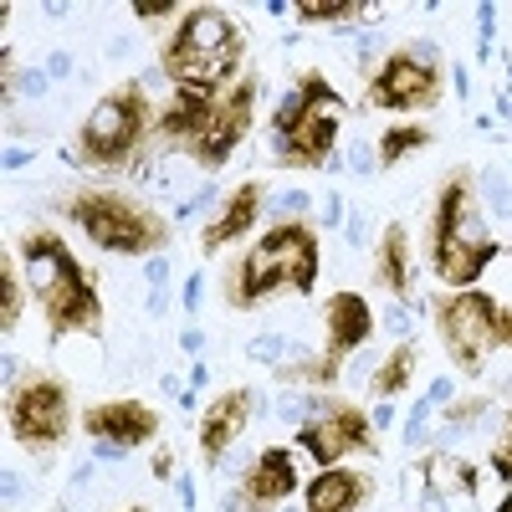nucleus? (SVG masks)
Instances as JSON below:
<instances>
[{"label": "nucleus", "instance_id": "14", "mask_svg": "<svg viewBox=\"0 0 512 512\" xmlns=\"http://www.w3.org/2000/svg\"><path fill=\"white\" fill-rule=\"evenodd\" d=\"M292 487H297L292 456L272 446V451L256 456V466L246 472V482H241V507H251V512H272L282 497H292Z\"/></svg>", "mask_w": 512, "mask_h": 512}, {"label": "nucleus", "instance_id": "13", "mask_svg": "<svg viewBox=\"0 0 512 512\" xmlns=\"http://www.w3.org/2000/svg\"><path fill=\"white\" fill-rule=\"evenodd\" d=\"M333 139H338V108L308 103V118L297 123V128H287V134L277 139V159L292 164V169H313V164L328 159Z\"/></svg>", "mask_w": 512, "mask_h": 512}, {"label": "nucleus", "instance_id": "16", "mask_svg": "<svg viewBox=\"0 0 512 512\" xmlns=\"http://www.w3.org/2000/svg\"><path fill=\"white\" fill-rule=\"evenodd\" d=\"M246 415H251V390H226L216 405L205 410V420H200V451H205V461L226 456V446L246 431Z\"/></svg>", "mask_w": 512, "mask_h": 512}, {"label": "nucleus", "instance_id": "29", "mask_svg": "<svg viewBox=\"0 0 512 512\" xmlns=\"http://www.w3.org/2000/svg\"><path fill=\"white\" fill-rule=\"evenodd\" d=\"M277 210H282V216H297V210H308V195H303V190H287V195L277 200Z\"/></svg>", "mask_w": 512, "mask_h": 512}, {"label": "nucleus", "instance_id": "4", "mask_svg": "<svg viewBox=\"0 0 512 512\" xmlns=\"http://www.w3.org/2000/svg\"><path fill=\"white\" fill-rule=\"evenodd\" d=\"M67 216H72V226L88 231V241H98L103 251H118V256H144V251H159L169 241V226L154 210L134 205L128 195H113V190L72 195Z\"/></svg>", "mask_w": 512, "mask_h": 512}, {"label": "nucleus", "instance_id": "32", "mask_svg": "<svg viewBox=\"0 0 512 512\" xmlns=\"http://www.w3.org/2000/svg\"><path fill=\"white\" fill-rule=\"evenodd\" d=\"M497 344L512 349V308H497Z\"/></svg>", "mask_w": 512, "mask_h": 512}, {"label": "nucleus", "instance_id": "8", "mask_svg": "<svg viewBox=\"0 0 512 512\" xmlns=\"http://www.w3.org/2000/svg\"><path fill=\"white\" fill-rule=\"evenodd\" d=\"M251 108H256V77H241L226 98H216V113H210L205 139L195 144V159L205 169H216V164H226L236 154V144L246 139V128H251Z\"/></svg>", "mask_w": 512, "mask_h": 512}, {"label": "nucleus", "instance_id": "2", "mask_svg": "<svg viewBox=\"0 0 512 512\" xmlns=\"http://www.w3.org/2000/svg\"><path fill=\"white\" fill-rule=\"evenodd\" d=\"M241 62V31L221 6H195L185 11L175 41L164 47V77H175L180 88L210 93L236 72Z\"/></svg>", "mask_w": 512, "mask_h": 512}, {"label": "nucleus", "instance_id": "6", "mask_svg": "<svg viewBox=\"0 0 512 512\" xmlns=\"http://www.w3.org/2000/svg\"><path fill=\"white\" fill-rule=\"evenodd\" d=\"M436 323H441V338L446 349L456 354L461 369H482V354L497 344V303L482 292H456L446 303H436Z\"/></svg>", "mask_w": 512, "mask_h": 512}, {"label": "nucleus", "instance_id": "28", "mask_svg": "<svg viewBox=\"0 0 512 512\" xmlns=\"http://www.w3.org/2000/svg\"><path fill=\"white\" fill-rule=\"evenodd\" d=\"M492 461H497V477H507V482H512V425H507V441L492 451Z\"/></svg>", "mask_w": 512, "mask_h": 512}, {"label": "nucleus", "instance_id": "22", "mask_svg": "<svg viewBox=\"0 0 512 512\" xmlns=\"http://www.w3.org/2000/svg\"><path fill=\"white\" fill-rule=\"evenodd\" d=\"M420 144H431V134L425 128H390V134L379 139V164L390 169V164H400L410 149H420Z\"/></svg>", "mask_w": 512, "mask_h": 512}, {"label": "nucleus", "instance_id": "9", "mask_svg": "<svg viewBox=\"0 0 512 512\" xmlns=\"http://www.w3.org/2000/svg\"><path fill=\"white\" fill-rule=\"evenodd\" d=\"M374 318H369V303L359 292H338L333 303H328V359L323 364H303L297 374L303 379H318V384H333L338 379V364H344L349 349H359L364 338H369Z\"/></svg>", "mask_w": 512, "mask_h": 512}, {"label": "nucleus", "instance_id": "27", "mask_svg": "<svg viewBox=\"0 0 512 512\" xmlns=\"http://www.w3.org/2000/svg\"><path fill=\"white\" fill-rule=\"evenodd\" d=\"M139 21H159V16H180V0H134Z\"/></svg>", "mask_w": 512, "mask_h": 512}, {"label": "nucleus", "instance_id": "34", "mask_svg": "<svg viewBox=\"0 0 512 512\" xmlns=\"http://www.w3.org/2000/svg\"><path fill=\"white\" fill-rule=\"evenodd\" d=\"M41 88H47V77H41V72H26V77H21V93H31V98H36Z\"/></svg>", "mask_w": 512, "mask_h": 512}, {"label": "nucleus", "instance_id": "7", "mask_svg": "<svg viewBox=\"0 0 512 512\" xmlns=\"http://www.w3.org/2000/svg\"><path fill=\"white\" fill-rule=\"evenodd\" d=\"M67 415H72L67 384L31 379L26 390H16V400H11V431H16L21 446H52L67 431Z\"/></svg>", "mask_w": 512, "mask_h": 512}, {"label": "nucleus", "instance_id": "12", "mask_svg": "<svg viewBox=\"0 0 512 512\" xmlns=\"http://www.w3.org/2000/svg\"><path fill=\"white\" fill-rule=\"evenodd\" d=\"M82 425H88L93 441H108L118 451H134L144 441H154L159 431V415L139 400H108V405H93L88 415H82Z\"/></svg>", "mask_w": 512, "mask_h": 512}, {"label": "nucleus", "instance_id": "18", "mask_svg": "<svg viewBox=\"0 0 512 512\" xmlns=\"http://www.w3.org/2000/svg\"><path fill=\"white\" fill-rule=\"evenodd\" d=\"M256 216H262V185H241L236 195H231V205L221 210L216 221H210V231H205V251H221L226 241H236V236H246L251 226H256Z\"/></svg>", "mask_w": 512, "mask_h": 512}, {"label": "nucleus", "instance_id": "33", "mask_svg": "<svg viewBox=\"0 0 512 512\" xmlns=\"http://www.w3.org/2000/svg\"><path fill=\"white\" fill-rule=\"evenodd\" d=\"M149 282H154V292H164V282H169V262H159V256H154V262H149Z\"/></svg>", "mask_w": 512, "mask_h": 512}, {"label": "nucleus", "instance_id": "3", "mask_svg": "<svg viewBox=\"0 0 512 512\" xmlns=\"http://www.w3.org/2000/svg\"><path fill=\"white\" fill-rule=\"evenodd\" d=\"M313 282H318V241H313L308 221H282L277 231H267L262 246H251L231 297H236V308H251L282 287L313 292Z\"/></svg>", "mask_w": 512, "mask_h": 512}, {"label": "nucleus", "instance_id": "24", "mask_svg": "<svg viewBox=\"0 0 512 512\" xmlns=\"http://www.w3.org/2000/svg\"><path fill=\"white\" fill-rule=\"evenodd\" d=\"M0 287H6V308H0V323H6V333L21 323V292H16V267L0 262Z\"/></svg>", "mask_w": 512, "mask_h": 512}, {"label": "nucleus", "instance_id": "30", "mask_svg": "<svg viewBox=\"0 0 512 512\" xmlns=\"http://www.w3.org/2000/svg\"><path fill=\"white\" fill-rule=\"evenodd\" d=\"M349 164L359 169V175H369V169H374V154H369L364 144H349Z\"/></svg>", "mask_w": 512, "mask_h": 512}, {"label": "nucleus", "instance_id": "10", "mask_svg": "<svg viewBox=\"0 0 512 512\" xmlns=\"http://www.w3.org/2000/svg\"><path fill=\"white\" fill-rule=\"evenodd\" d=\"M441 93V77H436V62H420L415 52H400L379 67L369 98L379 108H431Z\"/></svg>", "mask_w": 512, "mask_h": 512}, {"label": "nucleus", "instance_id": "21", "mask_svg": "<svg viewBox=\"0 0 512 512\" xmlns=\"http://www.w3.org/2000/svg\"><path fill=\"white\" fill-rule=\"evenodd\" d=\"M410 369H415V344L390 349V359H384L379 374H374V395H379V400H395L405 384H410Z\"/></svg>", "mask_w": 512, "mask_h": 512}, {"label": "nucleus", "instance_id": "35", "mask_svg": "<svg viewBox=\"0 0 512 512\" xmlns=\"http://www.w3.org/2000/svg\"><path fill=\"white\" fill-rule=\"evenodd\" d=\"M67 72H72V57L57 52V57H52V77H67Z\"/></svg>", "mask_w": 512, "mask_h": 512}, {"label": "nucleus", "instance_id": "25", "mask_svg": "<svg viewBox=\"0 0 512 512\" xmlns=\"http://www.w3.org/2000/svg\"><path fill=\"white\" fill-rule=\"evenodd\" d=\"M487 190H492V210L507 221V216H512V190H507V180H502V169H487Z\"/></svg>", "mask_w": 512, "mask_h": 512}, {"label": "nucleus", "instance_id": "5", "mask_svg": "<svg viewBox=\"0 0 512 512\" xmlns=\"http://www.w3.org/2000/svg\"><path fill=\"white\" fill-rule=\"evenodd\" d=\"M144 128H149V98H144L139 82H128V88L108 93V98L88 113V123H82V134H77L82 159L103 164V169H118L128 154L139 149Z\"/></svg>", "mask_w": 512, "mask_h": 512}, {"label": "nucleus", "instance_id": "1", "mask_svg": "<svg viewBox=\"0 0 512 512\" xmlns=\"http://www.w3.org/2000/svg\"><path fill=\"white\" fill-rule=\"evenodd\" d=\"M21 251H26V277L41 297V308H47L52 333H93L103 318L98 287L77 267V256L62 246V236L36 231V236H26Z\"/></svg>", "mask_w": 512, "mask_h": 512}, {"label": "nucleus", "instance_id": "15", "mask_svg": "<svg viewBox=\"0 0 512 512\" xmlns=\"http://www.w3.org/2000/svg\"><path fill=\"white\" fill-rule=\"evenodd\" d=\"M210 113H216V98L210 93H195V88H180L169 98L164 118H159V139L175 144V149H195L210 128Z\"/></svg>", "mask_w": 512, "mask_h": 512}, {"label": "nucleus", "instance_id": "37", "mask_svg": "<svg viewBox=\"0 0 512 512\" xmlns=\"http://www.w3.org/2000/svg\"><path fill=\"white\" fill-rule=\"evenodd\" d=\"M497 512H512V497H502V507H497Z\"/></svg>", "mask_w": 512, "mask_h": 512}, {"label": "nucleus", "instance_id": "38", "mask_svg": "<svg viewBox=\"0 0 512 512\" xmlns=\"http://www.w3.org/2000/svg\"><path fill=\"white\" fill-rule=\"evenodd\" d=\"M134 512H139V507H134Z\"/></svg>", "mask_w": 512, "mask_h": 512}, {"label": "nucleus", "instance_id": "19", "mask_svg": "<svg viewBox=\"0 0 512 512\" xmlns=\"http://www.w3.org/2000/svg\"><path fill=\"white\" fill-rule=\"evenodd\" d=\"M364 477H354V472H318L313 482H308V512H354L359 502H364Z\"/></svg>", "mask_w": 512, "mask_h": 512}, {"label": "nucleus", "instance_id": "31", "mask_svg": "<svg viewBox=\"0 0 512 512\" xmlns=\"http://www.w3.org/2000/svg\"><path fill=\"white\" fill-rule=\"evenodd\" d=\"M482 410H487V400H466V405H456V410H451V420H456V425H461V420H477Z\"/></svg>", "mask_w": 512, "mask_h": 512}, {"label": "nucleus", "instance_id": "26", "mask_svg": "<svg viewBox=\"0 0 512 512\" xmlns=\"http://www.w3.org/2000/svg\"><path fill=\"white\" fill-rule=\"evenodd\" d=\"M256 364H277L282 359V338L277 333H262V338H251V349H246Z\"/></svg>", "mask_w": 512, "mask_h": 512}, {"label": "nucleus", "instance_id": "11", "mask_svg": "<svg viewBox=\"0 0 512 512\" xmlns=\"http://www.w3.org/2000/svg\"><path fill=\"white\" fill-rule=\"evenodd\" d=\"M297 446H308L318 466H338L349 446H369V420L354 405H333L328 415L297 425Z\"/></svg>", "mask_w": 512, "mask_h": 512}, {"label": "nucleus", "instance_id": "36", "mask_svg": "<svg viewBox=\"0 0 512 512\" xmlns=\"http://www.w3.org/2000/svg\"><path fill=\"white\" fill-rule=\"evenodd\" d=\"M200 303V277H190V287H185V308H195Z\"/></svg>", "mask_w": 512, "mask_h": 512}, {"label": "nucleus", "instance_id": "23", "mask_svg": "<svg viewBox=\"0 0 512 512\" xmlns=\"http://www.w3.org/2000/svg\"><path fill=\"white\" fill-rule=\"evenodd\" d=\"M297 16L303 21H349V16H359V6H349V0H303Z\"/></svg>", "mask_w": 512, "mask_h": 512}, {"label": "nucleus", "instance_id": "17", "mask_svg": "<svg viewBox=\"0 0 512 512\" xmlns=\"http://www.w3.org/2000/svg\"><path fill=\"white\" fill-rule=\"evenodd\" d=\"M436 272L451 287H472L482 277V267L497 256V241H461V236H436Z\"/></svg>", "mask_w": 512, "mask_h": 512}, {"label": "nucleus", "instance_id": "20", "mask_svg": "<svg viewBox=\"0 0 512 512\" xmlns=\"http://www.w3.org/2000/svg\"><path fill=\"white\" fill-rule=\"evenodd\" d=\"M379 277L390 292H410V246H405V231L390 226L379 241Z\"/></svg>", "mask_w": 512, "mask_h": 512}]
</instances>
